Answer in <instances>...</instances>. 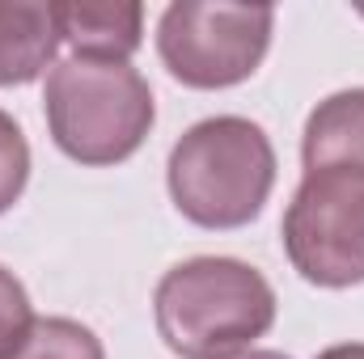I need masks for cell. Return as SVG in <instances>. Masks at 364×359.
Returning a JSON list of instances; mask_svg holds the SVG:
<instances>
[{"label":"cell","mask_w":364,"mask_h":359,"mask_svg":"<svg viewBox=\"0 0 364 359\" xmlns=\"http://www.w3.org/2000/svg\"><path fill=\"white\" fill-rule=\"evenodd\" d=\"M161 343L178 359H229L275 326V287L242 258H186L153 292Z\"/></svg>","instance_id":"obj_1"},{"label":"cell","mask_w":364,"mask_h":359,"mask_svg":"<svg viewBox=\"0 0 364 359\" xmlns=\"http://www.w3.org/2000/svg\"><path fill=\"white\" fill-rule=\"evenodd\" d=\"M166 186L199 228L229 233L259 220L275 186L272 136L242 114H216L182 131L166 161Z\"/></svg>","instance_id":"obj_2"},{"label":"cell","mask_w":364,"mask_h":359,"mask_svg":"<svg viewBox=\"0 0 364 359\" xmlns=\"http://www.w3.org/2000/svg\"><path fill=\"white\" fill-rule=\"evenodd\" d=\"M43 114L68 161L102 170L140 153L157 123V101L127 60L73 55L47 72Z\"/></svg>","instance_id":"obj_3"},{"label":"cell","mask_w":364,"mask_h":359,"mask_svg":"<svg viewBox=\"0 0 364 359\" xmlns=\"http://www.w3.org/2000/svg\"><path fill=\"white\" fill-rule=\"evenodd\" d=\"M272 30V4L174 0L157 21V55L186 89H233L267 60Z\"/></svg>","instance_id":"obj_4"},{"label":"cell","mask_w":364,"mask_h":359,"mask_svg":"<svg viewBox=\"0 0 364 359\" xmlns=\"http://www.w3.org/2000/svg\"><path fill=\"white\" fill-rule=\"evenodd\" d=\"M284 254L292 270L314 287H356L364 283V170L360 165H318L305 170L284 224Z\"/></svg>","instance_id":"obj_5"},{"label":"cell","mask_w":364,"mask_h":359,"mask_svg":"<svg viewBox=\"0 0 364 359\" xmlns=\"http://www.w3.org/2000/svg\"><path fill=\"white\" fill-rule=\"evenodd\" d=\"M60 38L90 60H127L144 43V9L136 0H55Z\"/></svg>","instance_id":"obj_6"},{"label":"cell","mask_w":364,"mask_h":359,"mask_svg":"<svg viewBox=\"0 0 364 359\" xmlns=\"http://www.w3.org/2000/svg\"><path fill=\"white\" fill-rule=\"evenodd\" d=\"M60 43L55 4L0 0V89H17L51 72Z\"/></svg>","instance_id":"obj_7"},{"label":"cell","mask_w":364,"mask_h":359,"mask_svg":"<svg viewBox=\"0 0 364 359\" xmlns=\"http://www.w3.org/2000/svg\"><path fill=\"white\" fill-rule=\"evenodd\" d=\"M301 165H360L364 170V89H339L318 101L301 131Z\"/></svg>","instance_id":"obj_8"},{"label":"cell","mask_w":364,"mask_h":359,"mask_svg":"<svg viewBox=\"0 0 364 359\" xmlns=\"http://www.w3.org/2000/svg\"><path fill=\"white\" fill-rule=\"evenodd\" d=\"M13 359H106L102 338L73 317H34Z\"/></svg>","instance_id":"obj_9"},{"label":"cell","mask_w":364,"mask_h":359,"mask_svg":"<svg viewBox=\"0 0 364 359\" xmlns=\"http://www.w3.org/2000/svg\"><path fill=\"white\" fill-rule=\"evenodd\" d=\"M26 182H30V144H26V131L21 123L0 110V216L26 194Z\"/></svg>","instance_id":"obj_10"},{"label":"cell","mask_w":364,"mask_h":359,"mask_svg":"<svg viewBox=\"0 0 364 359\" xmlns=\"http://www.w3.org/2000/svg\"><path fill=\"white\" fill-rule=\"evenodd\" d=\"M34 326L30 292L9 267H0V359H13Z\"/></svg>","instance_id":"obj_11"},{"label":"cell","mask_w":364,"mask_h":359,"mask_svg":"<svg viewBox=\"0 0 364 359\" xmlns=\"http://www.w3.org/2000/svg\"><path fill=\"white\" fill-rule=\"evenodd\" d=\"M318 359H364V343H339V347H326Z\"/></svg>","instance_id":"obj_12"},{"label":"cell","mask_w":364,"mask_h":359,"mask_svg":"<svg viewBox=\"0 0 364 359\" xmlns=\"http://www.w3.org/2000/svg\"><path fill=\"white\" fill-rule=\"evenodd\" d=\"M229 359H292V355H284V351H237V355H229Z\"/></svg>","instance_id":"obj_13"},{"label":"cell","mask_w":364,"mask_h":359,"mask_svg":"<svg viewBox=\"0 0 364 359\" xmlns=\"http://www.w3.org/2000/svg\"><path fill=\"white\" fill-rule=\"evenodd\" d=\"M360 13H364V9H360Z\"/></svg>","instance_id":"obj_14"}]
</instances>
